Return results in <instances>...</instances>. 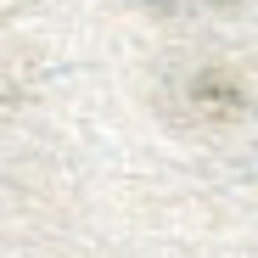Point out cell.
Wrapping results in <instances>:
<instances>
[{
  "label": "cell",
  "mask_w": 258,
  "mask_h": 258,
  "mask_svg": "<svg viewBox=\"0 0 258 258\" xmlns=\"http://www.w3.org/2000/svg\"><path fill=\"white\" fill-rule=\"evenodd\" d=\"M191 101L202 107V112H241V84H236V73H225V68H213V73H202L197 84H191Z\"/></svg>",
  "instance_id": "obj_1"
}]
</instances>
